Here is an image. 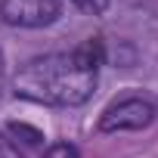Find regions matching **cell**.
I'll list each match as a JSON object with an SVG mask.
<instances>
[{
  "label": "cell",
  "mask_w": 158,
  "mask_h": 158,
  "mask_svg": "<svg viewBox=\"0 0 158 158\" xmlns=\"http://www.w3.org/2000/svg\"><path fill=\"white\" fill-rule=\"evenodd\" d=\"M44 158H77V149L71 143H56L44 152Z\"/></svg>",
  "instance_id": "cell-6"
},
{
  "label": "cell",
  "mask_w": 158,
  "mask_h": 158,
  "mask_svg": "<svg viewBox=\"0 0 158 158\" xmlns=\"http://www.w3.org/2000/svg\"><path fill=\"white\" fill-rule=\"evenodd\" d=\"M102 40L90 37L71 53H50L25 62L16 77L13 90L22 99L40 106H81L93 96L96 68L102 65Z\"/></svg>",
  "instance_id": "cell-1"
},
{
  "label": "cell",
  "mask_w": 158,
  "mask_h": 158,
  "mask_svg": "<svg viewBox=\"0 0 158 158\" xmlns=\"http://www.w3.org/2000/svg\"><path fill=\"white\" fill-rule=\"evenodd\" d=\"M155 121V102L143 99V96H127L112 102L102 118H99V130L102 133H118V130H143Z\"/></svg>",
  "instance_id": "cell-2"
},
{
  "label": "cell",
  "mask_w": 158,
  "mask_h": 158,
  "mask_svg": "<svg viewBox=\"0 0 158 158\" xmlns=\"http://www.w3.org/2000/svg\"><path fill=\"white\" fill-rule=\"evenodd\" d=\"M0 158H22V155H19V149H16L6 136H0Z\"/></svg>",
  "instance_id": "cell-7"
},
{
  "label": "cell",
  "mask_w": 158,
  "mask_h": 158,
  "mask_svg": "<svg viewBox=\"0 0 158 158\" xmlns=\"http://www.w3.org/2000/svg\"><path fill=\"white\" fill-rule=\"evenodd\" d=\"M71 3H74L77 10L90 13V16H102V13L109 10V0H71Z\"/></svg>",
  "instance_id": "cell-5"
},
{
  "label": "cell",
  "mask_w": 158,
  "mask_h": 158,
  "mask_svg": "<svg viewBox=\"0 0 158 158\" xmlns=\"http://www.w3.org/2000/svg\"><path fill=\"white\" fill-rule=\"evenodd\" d=\"M10 133L16 136V139H22V143H28V146H37L40 139H44V133L37 130V127H28V124H10Z\"/></svg>",
  "instance_id": "cell-4"
},
{
  "label": "cell",
  "mask_w": 158,
  "mask_h": 158,
  "mask_svg": "<svg viewBox=\"0 0 158 158\" xmlns=\"http://www.w3.org/2000/svg\"><path fill=\"white\" fill-rule=\"evenodd\" d=\"M59 13V0H3L0 3V19L13 28H44L53 25Z\"/></svg>",
  "instance_id": "cell-3"
},
{
  "label": "cell",
  "mask_w": 158,
  "mask_h": 158,
  "mask_svg": "<svg viewBox=\"0 0 158 158\" xmlns=\"http://www.w3.org/2000/svg\"><path fill=\"white\" fill-rule=\"evenodd\" d=\"M3 84H6V62H3V50H0V93H3Z\"/></svg>",
  "instance_id": "cell-8"
}]
</instances>
